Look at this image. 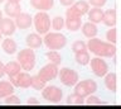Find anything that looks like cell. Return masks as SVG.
<instances>
[{
	"label": "cell",
	"instance_id": "1",
	"mask_svg": "<svg viewBox=\"0 0 121 109\" xmlns=\"http://www.w3.org/2000/svg\"><path fill=\"white\" fill-rule=\"evenodd\" d=\"M87 47L91 53H93L95 56L98 57H104V58H115L116 55V46L115 43H111L108 41H102L97 37L90 38L87 42Z\"/></svg>",
	"mask_w": 121,
	"mask_h": 109
},
{
	"label": "cell",
	"instance_id": "2",
	"mask_svg": "<svg viewBox=\"0 0 121 109\" xmlns=\"http://www.w3.org/2000/svg\"><path fill=\"white\" fill-rule=\"evenodd\" d=\"M43 43L48 50H62L67 46V37L62 34L60 32H48L47 34H44Z\"/></svg>",
	"mask_w": 121,
	"mask_h": 109
},
{
	"label": "cell",
	"instance_id": "3",
	"mask_svg": "<svg viewBox=\"0 0 121 109\" xmlns=\"http://www.w3.org/2000/svg\"><path fill=\"white\" fill-rule=\"evenodd\" d=\"M17 61L20 63L22 69L24 71H32L35 66V53H34L33 48H24V50H20V52L17 55Z\"/></svg>",
	"mask_w": 121,
	"mask_h": 109
},
{
	"label": "cell",
	"instance_id": "4",
	"mask_svg": "<svg viewBox=\"0 0 121 109\" xmlns=\"http://www.w3.org/2000/svg\"><path fill=\"white\" fill-rule=\"evenodd\" d=\"M33 24L35 31L39 34H47L51 31L52 27V22H51V17L48 15L47 12H38L33 18Z\"/></svg>",
	"mask_w": 121,
	"mask_h": 109
},
{
	"label": "cell",
	"instance_id": "5",
	"mask_svg": "<svg viewBox=\"0 0 121 109\" xmlns=\"http://www.w3.org/2000/svg\"><path fill=\"white\" fill-rule=\"evenodd\" d=\"M97 90H98V85L92 79H85V80L78 81L74 85V93L83 98H87L91 94H95Z\"/></svg>",
	"mask_w": 121,
	"mask_h": 109
},
{
	"label": "cell",
	"instance_id": "6",
	"mask_svg": "<svg viewBox=\"0 0 121 109\" xmlns=\"http://www.w3.org/2000/svg\"><path fill=\"white\" fill-rule=\"evenodd\" d=\"M58 77L60 82L67 86V88H74V85L79 81V75L76 70L69 69V67H63L59 70Z\"/></svg>",
	"mask_w": 121,
	"mask_h": 109
},
{
	"label": "cell",
	"instance_id": "7",
	"mask_svg": "<svg viewBox=\"0 0 121 109\" xmlns=\"http://www.w3.org/2000/svg\"><path fill=\"white\" fill-rule=\"evenodd\" d=\"M42 96L48 103L58 104L63 99V91L56 85H45V88L42 90Z\"/></svg>",
	"mask_w": 121,
	"mask_h": 109
},
{
	"label": "cell",
	"instance_id": "8",
	"mask_svg": "<svg viewBox=\"0 0 121 109\" xmlns=\"http://www.w3.org/2000/svg\"><path fill=\"white\" fill-rule=\"evenodd\" d=\"M90 65H91L92 72L95 74V76H97V77H105V75L110 71L108 63L104 60V57L95 56L93 58H91Z\"/></svg>",
	"mask_w": 121,
	"mask_h": 109
},
{
	"label": "cell",
	"instance_id": "9",
	"mask_svg": "<svg viewBox=\"0 0 121 109\" xmlns=\"http://www.w3.org/2000/svg\"><path fill=\"white\" fill-rule=\"evenodd\" d=\"M32 77L28 71H20L18 75L10 77V81L15 88H23V89H28L32 86Z\"/></svg>",
	"mask_w": 121,
	"mask_h": 109
},
{
	"label": "cell",
	"instance_id": "10",
	"mask_svg": "<svg viewBox=\"0 0 121 109\" xmlns=\"http://www.w3.org/2000/svg\"><path fill=\"white\" fill-rule=\"evenodd\" d=\"M58 74H59L58 65H54V63H52V62L44 65L39 71H38V75L47 82L51 81V80H54V79L58 76Z\"/></svg>",
	"mask_w": 121,
	"mask_h": 109
},
{
	"label": "cell",
	"instance_id": "11",
	"mask_svg": "<svg viewBox=\"0 0 121 109\" xmlns=\"http://www.w3.org/2000/svg\"><path fill=\"white\" fill-rule=\"evenodd\" d=\"M15 31H17V24H15L14 19H11L10 17L1 18V20H0V32H1L3 36L10 37L15 33Z\"/></svg>",
	"mask_w": 121,
	"mask_h": 109
},
{
	"label": "cell",
	"instance_id": "12",
	"mask_svg": "<svg viewBox=\"0 0 121 109\" xmlns=\"http://www.w3.org/2000/svg\"><path fill=\"white\" fill-rule=\"evenodd\" d=\"M15 24L19 29H29L33 24V18L30 17L29 13L22 12L18 17H15Z\"/></svg>",
	"mask_w": 121,
	"mask_h": 109
},
{
	"label": "cell",
	"instance_id": "13",
	"mask_svg": "<svg viewBox=\"0 0 121 109\" xmlns=\"http://www.w3.org/2000/svg\"><path fill=\"white\" fill-rule=\"evenodd\" d=\"M30 5L38 12H48L54 6V0H30Z\"/></svg>",
	"mask_w": 121,
	"mask_h": 109
},
{
	"label": "cell",
	"instance_id": "14",
	"mask_svg": "<svg viewBox=\"0 0 121 109\" xmlns=\"http://www.w3.org/2000/svg\"><path fill=\"white\" fill-rule=\"evenodd\" d=\"M81 31L83 33V36L86 37V38H93V37L97 36L98 33V28H97V24L93 23V22H86V23L82 24L81 27Z\"/></svg>",
	"mask_w": 121,
	"mask_h": 109
},
{
	"label": "cell",
	"instance_id": "15",
	"mask_svg": "<svg viewBox=\"0 0 121 109\" xmlns=\"http://www.w3.org/2000/svg\"><path fill=\"white\" fill-rule=\"evenodd\" d=\"M4 13L10 18H15L22 13V6L20 3H13V1H8L4 5Z\"/></svg>",
	"mask_w": 121,
	"mask_h": 109
},
{
	"label": "cell",
	"instance_id": "16",
	"mask_svg": "<svg viewBox=\"0 0 121 109\" xmlns=\"http://www.w3.org/2000/svg\"><path fill=\"white\" fill-rule=\"evenodd\" d=\"M25 43L26 46L33 48V50H35V48H39L42 44H43V38L40 37L39 33H30L25 37Z\"/></svg>",
	"mask_w": 121,
	"mask_h": 109
},
{
	"label": "cell",
	"instance_id": "17",
	"mask_svg": "<svg viewBox=\"0 0 121 109\" xmlns=\"http://www.w3.org/2000/svg\"><path fill=\"white\" fill-rule=\"evenodd\" d=\"M105 86H106V89L108 90V91H111V93H115L116 91V89H117V77H116V74L115 72H108L105 75Z\"/></svg>",
	"mask_w": 121,
	"mask_h": 109
},
{
	"label": "cell",
	"instance_id": "18",
	"mask_svg": "<svg viewBox=\"0 0 121 109\" xmlns=\"http://www.w3.org/2000/svg\"><path fill=\"white\" fill-rule=\"evenodd\" d=\"M102 24L106 27L111 28L115 27L116 24V10L115 9H107L104 12V19H102Z\"/></svg>",
	"mask_w": 121,
	"mask_h": 109
},
{
	"label": "cell",
	"instance_id": "19",
	"mask_svg": "<svg viewBox=\"0 0 121 109\" xmlns=\"http://www.w3.org/2000/svg\"><path fill=\"white\" fill-rule=\"evenodd\" d=\"M1 48H3V51L5 52L6 55H14L15 52H17V50H18V44H17V42H15L13 38L6 37V38L1 42Z\"/></svg>",
	"mask_w": 121,
	"mask_h": 109
},
{
	"label": "cell",
	"instance_id": "20",
	"mask_svg": "<svg viewBox=\"0 0 121 109\" xmlns=\"http://www.w3.org/2000/svg\"><path fill=\"white\" fill-rule=\"evenodd\" d=\"M15 86L11 84V81L0 80V99H5L8 95L14 94Z\"/></svg>",
	"mask_w": 121,
	"mask_h": 109
},
{
	"label": "cell",
	"instance_id": "21",
	"mask_svg": "<svg viewBox=\"0 0 121 109\" xmlns=\"http://www.w3.org/2000/svg\"><path fill=\"white\" fill-rule=\"evenodd\" d=\"M88 15V20L90 22H93V23H102V19H104V10L101 8H96V6H92V9L88 10L87 13Z\"/></svg>",
	"mask_w": 121,
	"mask_h": 109
},
{
	"label": "cell",
	"instance_id": "22",
	"mask_svg": "<svg viewBox=\"0 0 121 109\" xmlns=\"http://www.w3.org/2000/svg\"><path fill=\"white\" fill-rule=\"evenodd\" d=\"M22 70L23 69L18 61H9L8 63H5V75H8L9 79L15 76V75H18Z\"/></svg>",
	"mask_w": 121,
	"mask_h": 109
},
{
	"label": "cell",
	"instance_id": "23",
	"mask_svg": "<svg viewBox=\"0 0 121 109\" xmlns=\"http://www.w3.org/2000/svg\"><path fill=\"white\" fill-rule=\"evenodd\" d=\"M82 24V18H66V28L69 32L79 31Z\"/></svg>",
	"mask_w": 121,
	"mask_h": 109
},
{
	"label": "cell",
	"instance_id": "24",
	"mask_svg": "<svg viewBox=\"0 0 121 109\" xmlns=\"http://www.w3.org/2000/svg\"><path fill=\"white\" fill-rule=\"evenodd\" d=\"M74 60L78 65L81 66H86L88 65L90 61H91V56H90V51L86 50V51H81V52H77L74 53Z\"/></svg>",
	"mask_w": 121,
	"mask_h": 109
},
{
	"label": "cell",
	"instance_id": "25",
	"mask_svg": "<svg viewBox=\"0 0 121 109\" xmlns=\"http://www.w3.org/2000/svg\"><path fill=\"white\" fill-rule=\"evenodd\" d=\"M66 101H67L68 105H83V104H86V98L73 93V94H69V95L67 96Z\"/></svg>",
	"mask_w": 121,
	"mask_h": 109
},
{
	"label": "cell",
	"instance_id": "26",
	"mask_svg": "<svg viewBox=\"0 0 121 109\" xmlns=\"http://www.w3.org/2000/svg\"><path fill=\"white\" fill-rule=\"evenodd\" d=\"M45 56H47L48 61L52 62V63H54V65H58L59 66L60 63H62V56H60V53L57 50L48 51L47 53H45Z\"/></svg>",
	"mask_w": 121,
	"mask_h": 109
},
{
	"label": "cell",
	"instance_id": "27",
	"mask_svg": "<svg viewBox=\"0 0 121 109\" xmlns=\"http://www.w3.org/2000/svg\"><path fill=\"white\" fill-rule=\"evenodd\" d=\"M45 85H47V81H44L38 74L35 75V76L32 77V86H30V88H33L34 90L40 91V90H43L45 88Z\"/></svg>",
	"mask_w": 121,
	"mask_h": 109
},
{
	"label": "cell",
	"instance_id": "28",
	"mask_svg": "<svg viewBox=\"0 0 121 109\" xmlns=\"http://www.w3.org/2000/svg\"><path fill=\"white\" fill-rule=\"evenodd\" d=\"M66 27V19H63L62 17L57 15L52 19V28L57 32H60L62 29Z\"/></svg>",
	"mask_w": 121,
	"mask_h": 109
},
{
	"label": "cell",
	"instance_id": "29",
	"mask_svg": "<svg viewBox=\"0 0 121 109\" xmlns=\"http://www.w3.org/2000/svg\"><path fill=\"white\" fill-rule=\"evenodd\" d=\"M76 8H77L79 12H81L82 15H85V14L88 13V10L91 9V5L88 1H86V0H78V1H76L73 4Z\"/></svg>",
	"mask_w": 121,
	"mask_h": 109
},
{
	"label": "cell",
	"instance_id": "30",
	"mask_svg": "<svg viewBox=\"0 0 121 109\" xmlns=\"http://www.w3.org/2000/svg\"><path fill=\"white\" fill-rule=\"evenodd\" d=\"M88 50V47H87V43L85 42V41H76V42H73V44H72V51H73V53H77V52H81V51H86Z\"/></svg>",
	"mask_w": 121,
	"mask_h": 109
},
{
	"label": "cell",
	"instance_id": "31",
	"mask_svg": "<svg viewBox=\"0 0 121 109\" xmlns=\"http://www.w3.org/2000/svg\"><path fill=\"white\" fill-rule=\"evenodd\" d=\"M82 17L83 15L81 14V12L74 5L68 6V9L66 10V18H82Z\"/></svg>",
	"mask_w": 121,
	"mask_h": 109
},
{
	"label": "cell",
	"instance_id": "32",
	"mask_svg": "<svg viewBox=\"0 0 121 109\" xmlns=\"http://www.w3.org/2000/svg\"><path fill=\"white\" fill-rule=\"evenodd\" d=\"M86 104L87 105H105L106 103L104 100H101L100 98H97L96 95H93V94H91L86 98Z\"/></svg>",
	"mask_w": 121,
	"mask_h": 109
},
{
	"label": "cell",
	"instance_id": "33",
	"mask_svg": "<svg viewBox=\"0 0 121 109\" xmlns=\"http://www.w3.org/2000/svg\"><path fill=\"white\" fill-rule=\"evenodd\" d=\"M106 39H107L108 42H111V43H116V41H117V31H116L115 27H111L107 32H106Z\"/></svg>",
	"mask_w": 121,
	"mask_h": 109
},
{
	"label": "cell",
	"instance_id": "34",
	"mask_svg": "<svg viewBox=\"0 0 121 109\" xmlns=\"http://www.w3.org/2000/svg\"><path fill=\"white\" fill-rule=\"evenodd\" d=\"M4 103H5L6 105H22V101L20 99L14 95V94H10V95H8L5 98V100H4Z\"/></svg>",
	"mask_w": 121,
	"mask_h": 109
},
{
	"label": "cell",
	"instance_id": "35",
	"mask_svg": "<svg viewBox=\"0 0 121 109\" xmlns=\"http://www.w3.org/2000/svg\"><path fill=\"white\" fill-rule=\"evenodd\" d=\"M91 6H96V8H102V6L106 5L107 0H88Z\"/></svg>",
	"mask_w": 121,
	"mask_h": 109
},
{
	"label": "cell",
	"instance_id": "36",
	"mask_svg": "<svg viewBox=\"0 0 121 109\" xmlns=\"http://www.w3.org/2000/svg\"><path fill=\"white\" fill-rule=\"evenodd\" d=\"M74 3H76V0H59V4L62 5V6H66V8L73 5Z\"/></svg>",
	"mask_w": 121,
	"mask_h": 109
},
{
	"label": "cell",
	"instance_id": "37",
	"mask_svg": "<svg viewBox=\"0 0 121 109\" xmlns=\"http://www.w3.org/2000/svg\"><path fill=\"white\" fill-rule=\"evenodd\" d=\"M26 104L28 105H39V101L37 100V98H29L26 100Z\"/></svg>",
	"mask_w": 121,
	"mask_h": 109
},
{
	"label": "cell",
	"instance_id": "38",
	"mask_svg": "<svg viewBox=\"0 0 121 109\" xmlns=\"http://www.w3.org/2000/svg\"><path fill=\"white\" fill-rule=\"evenodd\" d=\"M4 75H5V65L1 62V60H0V79H1Z\"/></svg>",
	"mask_w": 121,
	"mask_h": 109
},
{
	"label": "cell",
	"instance_id": "39",
	"mask_svg": "<svg viewBox=\"0 0 121 109\" xmlns=\"http://www.w3.org/2000/svg\"><path fill=\"white\" fill-rule=\"evenodd\" d=\"M8 1H13V3H20V0H8Z\"/></svg>",
	"mask_w": 121,
	"mask_h": 109
},
{
	"label": "cell",
	"instance_id": "40",
	"mask_svg": "<svg viewBox=\"0 0 121 109\" xmlns=\"http://www.w3.org/2000/svg\"><path fill=\"white\" fill-rule=\"evenodd\" d=\"M1 18H3V12L0 10V20H1Z\"/></svg>",
	"mask_w": 121,
	"mask_h": 109
},
{
	"label": "cell",
	"instance_id": "41",
	"mask_svg": "<svg viewBox=\"0 0 121 109\" xmlns=\"http://www.w3.org/2000/svg\"><path fill=\"white\" fill-rule=\"evenodd\" d=\"M4 1H5V0H0V4H1V3H4Z\"/></svg>",
	"mask_w": 121,
	"mask_h": 109
},
{
	"label": "cell",
	"instance_id": "42",
	"mask_svg": "<svg viewBox=\"0 0 121 109\" xmlns=\"http://www.w3.org/2000/svg\"><path fill=\"white\" fill-rule=\"evenodd\" d=\"M1 36H3V34H1V32H0V39H1Z\"/></svg>",
	"mask_w": 121,
	"mask_h": 109
}]
</instances>
